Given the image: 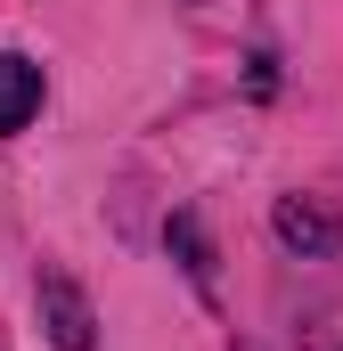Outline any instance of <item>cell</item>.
I'll return each mask as SVG.
<instances>
[{
	"label": "cell",
	"instance_id": "cell-4",
	"mask_svg": "<svg viewBox=\"0 0 343 351\" xmlns=\"http://www.w3.org/2000/svg\"><path fill=\"white\" fill-rule=\"evenodd\" d=\"M164 245L180 254V269L213 294V245H204V229H196V213H172V229H164Z\"/></svg>",
	"mask_w": 343,
	"mask_h": 351
},
{
	"label": "cell",
	"instance_id": "cell-3",
	"mask_svg": "<svg viewBox=\"0 0 343 351\" xmlns=\"http://www.w3.org/2000/svg\"><path fill=\"white\" fill-rule=\"evenodd\" d=\"M33 114H41V66L16 58V49H0V139H16Z\"/></svg>",
	"mask_w": 343,
	"mask_h": 351
},
{
	"label": "cell",
	"instance_id": "cell-1",
	"mask_svg": "<svg viewBox=\"0 0 343 351\" xmlns=\"http://www.w3.org/2000/svg\"><path fill=\"white\" fill-rule=\"evenodd\" d=\"M33 311H41V335H49L58 351H90V343H98L90 294L66 278V269H41V286H33Z\"/></svg>",
	"mask_w": 343,
	"mask_h": 351
},
{
	"label": "cell",
	"instance_id": "cell-2",
	"mask_svg": "<svg viewBox=\"0 0 343 351\" xmlns=\"http://www.w3.org/2000/svg\"><path fill=\"white\" fill-rule=\"evenodd\" d=\"M270 229H278V245L303 254V262H327V254L343 245V213L327 204V196H278Z\"/></svg>",
	"mask_w": 343,
	"mask_h": 351
}]
</instances>
